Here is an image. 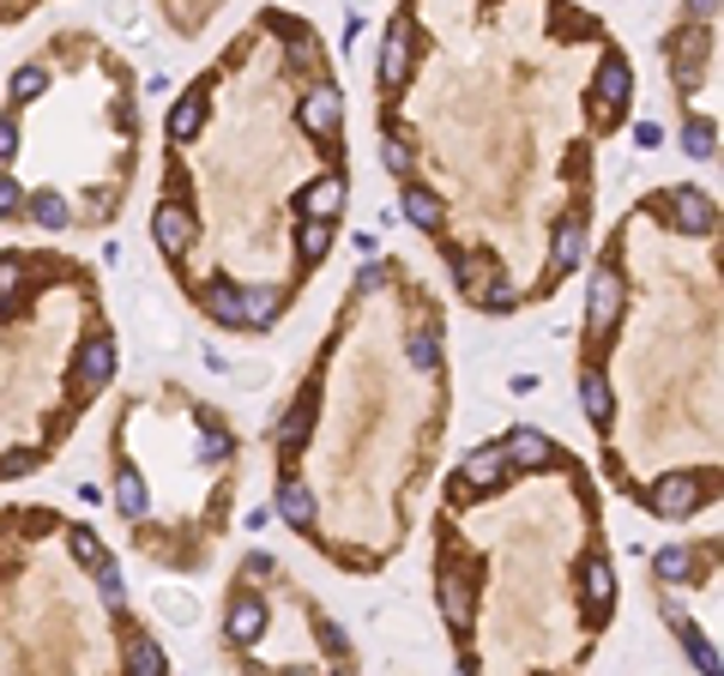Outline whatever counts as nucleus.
Listing matches in <instances>:
<instances>
[{"mask_svg":"<svg viewBox=\"0 0 724 676\" xmlns=\"http://www.w3.org/2000/svg\"><path fill=\"white\" fill-rule=\"evenodd\" d=\"M616 314H622V278L604 266V272L592 278V297H586V326H592V333H610Z\"/></svg>","mask_w":724,"mask_h":676,"instance_id":"nucleus-1","label":"nucleus"},{"mask_svg":"<svg viewBox=\"0 0 724 676\" xmlns=\"http://www.w3.org/2000/svg\"><path fill=\"white\" fill-rule=\"evenodd\" d=\"M670 218H677L682 236H713L718 212H713V200H706V194H694V187H677V194H670Z\"/></svg>","mask_w":724,"mask_h":676,"instance_id":"nucleus-2","label":"nucleus"},{"mask_svg":"<svg viewBox=\"0 0 724 676\" xmlns=\"http://www.w3.org/2000/svg\"><path fill=\"white\" fill-rule=\"evenodd\" d=\"M701 507V478H689V471H677V478H664L652 490V514L677 519V514H694Z\"/></svg>","mask_w":724,"mask_h":676,"instance_id":"nucleus-3","label":"nucleus"},{"mask_svg":"<svg viewBox=\"0 0 724 676\" xmlns=\"http://www.w3.org/2000/svg\"><path fill=\"white\" fill-rule=\"evenodd\" d=\"M628 85H634L628 61H622V55H604V67H598V109H604V121H616V115H622Z\"/></svg>","mask_w":724,"mask_h":676,"instance_id":"nucleus-4","label":"nucleus"},{"mask_svg":"<svg viewBox=\"0 0 724 676\" xmlns=\"http://www.w3.org/2000/svg\"><path fill=\"white\" fill-rule=\"evenodd\" d=\"M73 375H79L85 387H103V380L115 375V344L109 339H85L79 356H73Z\"/></svg>","mask_w":724,"mask_h":676,"instance_id":"nucleus-5","label":"nucleus"},{"mask_svg":"<svg viewBox=\"0 0 724 676\" xmlns=\"http://www.w3.org/2000/svg\"><path fill=\"white\" fill-rule=\"evenodd\" d=\"M339 92H332V85H315V92L302 97V127L308 133H339Z\"/></svg>","mask_w":724,"mask_h":676,"instance_id":"nucleus-6","label":"nucleus"},{"mask_svg":"<svg viewBox=\"0 0 724 676\" xmlns=\"http://www.w3.org/2000/svg\"><path fill=\"white\" fill-rule=\"evenodd\" d=\"M411 24H393V31H386V49H381V79L386 85H405L411 79Z\"/></svg>","mask_w":724,"mask_h":676,"instance_id":"nucleus-7","label":"nucleus"},{"mask_svg":"<svg viewBox=\"0 0 724 676\" xmlns=\"http://www.w3.org/2000/svg\"><path fill=\"white\" fill-rule=\"evenodd\" d=\"M151 236H158V248L163 254H188V242H193V218L181 206H158V218H151Z\"/></svg>","mask_w":724,"mask_h":676,"instance_id":"nucleus-8","label":"nucleus"},{"mask_svg":"<svg viewBox=\"0 0 724 676\" xmlns=\"http://www.w3.org/2000/svg\"><path fill=\"white\" fill-rule=\"evenodd\" d=\"M260 634H266V604L242 592L236 604H230V641H236V646H254Z\"/></svg>","mask_w":724,"mask_h":676,"instance_id":"nucleus-9","label":"nucleus"},{"mask_svg":"<svg viewBox=\"0 0 724 676\" xmlns=\"http://www.w3.org/2000/svg\"><path fill=\"white\" fill-rule=\"evenodd\" d=\"M278 514L284 519H290V526H315V490H308V483L302 478H284L278 483Z\"/></svg>","mask_w":724,"mask_h":676,"instance_id":"nucleus-10","label":"nucleus"},{"mask_svg":"<svg viewBox=\"0 0 724 676\" xmlns=\"http://www.w3.org/2000/svg\"><path fill=\"white\" fill-rule=\"evenodd\" d=\"M308 423H315V399H296L290 417L278 423V453H284V459H296V453L308 448Z\"/></svg>","mask_w":724,"mask_h":676,"instance_id":"nucleus-11","label":"nucleus"},{"mask_svg":"<svg viewBox=\"0 0 724 676\" xmlns=\"http://www.w3.org/2000/svg\"><path fill=\"white\" fill-rule=\"evenodd\" d=\"M339 206H344V182H339V175H320V182L302 194L308 218H339Z\"/></svg>","mask_w":724,"mask_h":676,"instance_id":"nucleus-12","label":"nucleus"},{"mask_svg":"<svg viewBox=\"0 0 724 676\" xmlns=\"http://www.w3.org/2000/svg\"><path fill=\"white\" fill-rule=\"evenodd\" d=\"M670 61H677V85H694L706 67V36H677V43H670Z\"/></svg>","mask_w":724,"mask_h":676,"instance_id":"nucleus-13","label":"nucleus"},{"mask_svg":"<svg viewBox=\"0 0 724 676\" xmlns=\"http://www.w3.org/2000/svg\"><path fill=\"white\" fill-rule=\"evenodd\" d=\"M508 465H525V471H537V465H550V441L537 436V429H520V436L508 441Z\"/></svg>","mask_w":724,"mask_h":676,"instance_id":"nucleus-14","label":"nucleus"},{"mask_svg":"<svg viewBox=\"0 0 724 676\" xmlns=\"http://www.w3.org/2000/svg\"><path fill=\"white\" fill-rule=\"evenodd\" d=\"M652 573H658L664 586H689V580H694V550H682V544L658 550V556H652Z\"/></svg>","mask_w":724,"mask_h":676,"instance_id":"nucleus-15","label":"nucleus"},{"mask_svg":"<svg viewBox=\"0 0 724 676\" xmlns=\"http://www.w3.org/2000/svg\"><path fill=\"white\" fill-rule=\"evenodd\" d=\"M405 218L417 224V229H441V218H447V206L429 194V187H405Z\"/></svg>","mask_w":724,"mask_h":676,"instance_id":"nucleus-16","label":"nucleus"},{"mask_svg":"<svg viewBox=\"0 0 724 676\" xmlns=\"http://www.w3.org/2000/svg\"><path fill=\"white\" fill-rule=\"evenodd\" d=\"M579 248H586V224L579 218H567L562 229H555V248H550V266L555 272H567V266L579 260Z\"/></svg>","mask_w":724,"mask_h":676,"instance_id":"nucleus-17","label":"nucleus"},{"mask_svg":"<svg viewBox=\"0 0 724 676\" xmlns=\"http://www.w3.org/2000/svg\"><path fill=\"white\" fill-rule=\"evenodd\" d=\"M501 465H508V459H501V448L471 453V459H465V483H471V490H496V483H501Z\"/></svg>","mask_w":724,"mask_h":676,"instance_id":"nucleus-18","label":"nucleus"},{"mask_svg":"<svg viewBox=\"0 0 724 676\" xmlns=\"http://www.w3.org/2000/svg\"><path fill=\"white\" fill-rule=\"evenodd\" d=\"M441 610H447L453 629H465V622H471V586H465L459 573H441Z\"/></svg>","mask_w":724,"mask_h":676,"instance_id":"nucleus-19","label":"nucleus"},{"mask_svg":"<svg viewBox=\"0 0 724 676\" xmlns=\"http://www.w3.org/2000/svg\"><path fill=\"white\" fill-rule=\"evenodd\" d=\"M200 121H205V92H188L170 109V139H193V133H200Z\"/></svg>","mask_w":724,"mask_h":676,"instance_id":"nucleus-20","label":"nucleus"},{"mask_svg":"<svg viewBox=\"0 0 724 676\" xmlns=\"http://www.w3.org/2000/svg\"><path fill=\"white\" fill-rule=\"evenodd\" d=\"M579 399H586V417L592 423H610V387H604V375H579Z\"/></svg>","mask_w":724,"mask_h":676,"instance_id":"nucleus-21","label":"nucleus"},{"mask_svg":"<svg viewBox=\"0 0 724 676\" xmlns=\"http://www.w3.org/2000/svg\"><path fill=\"white\" fill-rule=\"evenodd\" d=\"M205 309H212V321H224V326H242V290H236V285H217V290H205Z\"/></svg>","mask_w":724,"mask_h":676,"instance_id":"nucleus-22","label":"nucleus"},{"mask_svg":"<svg viewBox=\"0 0 724 676\" xmlns=\"http://www.w3.org/2000/svg\"><path fill=\"white\" fill-rule=\"evenodd\" d=\"M296 248H302V260H327V248H332L327 218H308V224H302V236H296Z\"/></svg>","mask_w":724,"mask_h":676,"instance_id":"nucleus-23","label":"nucleus"},{"mask_svg":"<svg viewBox=\"0 0 724 676\" xmlns=\"http://www.w3.org/2000/svg\"><path fill=\"white\" fill-rule=\"evenodd\" d=\"M579 586H586V598H592V604H610V592H616L610 562H604V556H598V562H586V580H579Z\"/></svg>","mask_w":724,"mask_h":676,"instance_id":"nucleus-24","label":"nucleus"},{"mask_svg":"<svg viewBox=\"0 0 724 676\" xmlns=\"http://www.w3.org/2000/svg\"><path fill=\"white\" fill-rule=\"evenodd\" d=\"M115 507H121L127 519H139L146 514V483L139 478H115Z\"/></svg>","mask_w":724,"mask_h":676,"instance_id":"nucleus-25","label":"nucleus"},{"mask_svg":"<svg viewBox=\"0 0 724 676\" xmlns=\"http://www.w3.org/2000/svg\"><path fill=\"white\" fill-rule=\"evenodd\" d=\"M19 272H24V266L12 260V254H0V314L19 309Z\"/></svg>","mask_w":724,"mask_h":676,"instance_id":"nucleus-26","label":"nucleus"},{"mask_svg":"<svg viewBox=\"0 0 724 676\" xmlns=\"http://www.w3.org/2000/svg\"><path fill=\"white\" fill-rule=\"evenodd\" d=\"M127 665H134L139 676H158L163 670V646L158 641H134V646H127Z\"/></svg>","mask_w":724,"mask_h":676,"instance_id":"nucleus-27","label":"nucleus"},{"mask_svg":"<svg viewBox=\"0 0 724 676\" xmlns=\"http://www.w3.org/2000/svg\"><path fill=\"white\" fill-rule=\"evenodd\" d=\"M447 266H453V278H459V285H483V278H489V260H477V254H459V248L447 254Z\"/></svg>","mask_w":724,"mask_h":676,"instance_id":"nucleus-28","label":"nucleus"},{"mask_svg":"<svg viewBox=\"0 0 724 676\" xmlns=\"http://www.w3.org/2000/svg\"><path fill=\"white\" fill-rule=\"evenodd\" d=\"M682 146H689V158H713V151H718V133H713V121H689V133H682Z\"/></svg>","mask_w":724,"mask_h":676,"instance_id":"nucleus-29","label":"nucleus"},{"mask_svg":"<svg viewBox=\"0 0 724 676\" xmlns=\"http://www.w3.org/2000/svg\"><path fill=\"white\" fill-rule=\"evenodd\" d=\"M272 309H278V297H272V290H242V321H272Z\"/></svg>","mask_w":724,"mask_h":676,"instance_id":"nucleus-30","label":"nucleus"},{"mask_svg":"<svg viewBox=\"0 0 724 676\" xmlns=\"http://www.w3.org/2000/svg\"><path fill=\"white\" fill-rule=\"evenodd\" d=\"M435 363H441V339H435V333H417V339H411V368H423V375H429Z\"/></svg>","mask_w":724,"mask_h":676,"instance_id":"nucleus-31","label":"nucleus"},{"mask_svg":"<svg viewBox=\"0 0 724 676\" xmlns=\"http://www.w3.org/2000/svg\"><path fill=\"white\" fill-rule=\"evenodd\" d=\"M31 212H36V224H49V229L67 224V200H61V194H36V200H31Z\"/></svg>","mask_w":724,"mask_h":676,"instance_id":"nucleus-32","label":"nucleus"},{"mask_svg":"<svg viewBox=\"0 0 724 676\" xmlns=\"http://www.w3.org/2000/svg\"><path fill=\"white\" fill-rule=\"evenodd\" d=\"M483 285H489V290H477V302H483L489 314L513 309V285H508V278H483Z\"/></svg>","mask_w":724,"mask_h":676,"instance_id":"nucleus-33","label":"nucleus"},{"mask_svg":"<svg viewBox=\"0 0 724 676\" xmlns=\"http://www.w3.org/2000/svg\"><path fill=\"white\" fill-rule=\"evenodd\" d=\"M43 85H49L43 67H19V73H12V97H19V104H24V97H36Z\"/></svg>","mask_w":724,"mask_h":676,"instance_id":"nucleus-34","label":"nucleus"},{"mask_svg":"<svg viewBox=\"0 0 724 676\" xmlns=\"http://www.w3.org/2000/svg\"><path fill=\"white\" fill-rule=\"evenodd\" d=\"M381 158H386V170H393V175H405V170H411V146H405V133H398V127H393V139H386Z\"/></svg>","mask_w":724,"mask_h":676,"instance_id":"nucleus-35","label":"nucleus"},{"mask_svg":"<svg viewBox=\"0 0 724 676\" xmlns=\"http://www.w3.org/2000/svg\"><path fill=\"white\" fill-rule=\"evenodd\" d=\"M91 573H103V598H109V604H121V598H127V580H121V568H109V556H103Z\"/></svg>","mask_w":724,"mask_h":676,"instance_id":"nucleus-36","label":"nucleus"},{"mask_svg":"<svg viewBox=\"0 0 724 676\" xmlns=\"http://www.w3.org/2000/svg\"><path fill=\"white\" fill-rule=\"evenodd\" d=\"M73 556H79V562H85V568H97V562H103V544H97V538H91V532H85V526H73Z\"/></svg>","mask_w":724,"mask_h":676,"instance_id":"nucleus-37","label":"nucleus"},{"mask_svg":"<svg viewBox=\"0 0 724 676\" xmlns=\"http://www.w3.org/2000/svg\"><path fill=\"white\" fill-rule=\"evenodd\" d=\"M31 471H36V459H31V453H7V459H0V483H12V478H31Z\"/></svg>","mask_w":724,"mask_h":676,"instance_id":"nucleus-38","label":"nucleus"},{"mask_svg":"<svg viewBox=\"0 0 724 676\" xmlns=\"http://www.w3.org/2000/svg\"><path fill=\"white\" fill-rule=\"evenodd\" d=\"M24 206V194H19V182L12 175H0V218H12V212Z\"/></svg>","mask_w":724,"mask_h":676,"instance_id":"nucleus-39","label":"nucleus"},{"mask_svg":"<svg viewBox=\"0 0 724 676\" xmlns=\"http://www.w3.org/2000/svg\"><path fill=\"white\" fill-rule=\"evenodd\" d=\"M320 641H327V653H332V658H344V653H351V641H344V629H332V622H320Z\"/></svg>","mask_w":724,"mask_h":676,"instance_id":"nucleus-40","label":"nucleus"},{"mask_svg":"<svg viewBox=\"0 0 724 676\" xmlns=\"http://www.w3.org/2000/svg\"><path fill=\"white\" fill-rule=\"evenodd\" d=\"M12 151H19V127L0 121V158H12Z\"/></svg>","mask_w":724,"mask_h":676,"instance_id":"nucleus-41","label":"nucleus"},{"mask_svg":"<svg viewBox=\"0 0 724 676\" xmlns=\"http://www.w3.org/2000/svg\"><path fill=\"white\" fill-rule=\"evenodd\" d=\"M634 139H640V146H658L664 133H658V121H640V127H634Z\"/></svg>","mask_w":724,"mask_h":676,"instance_id":"nucleus-42","label":"nucleus"},{"mask_svg":"<svg viewBox=\"0 0 724 676\" xmlns=\"http://www.w3.org/2000/svg\"><path fill=\"white\" fill-rule=\"evenodd\" d=\"M689 12H694V19H713V12H718V0H689Z\"/></svg>","mask_w":724,"mask_h":676,"instance_id":"nucleus-43","label":"nucleus"}]
</instances>
